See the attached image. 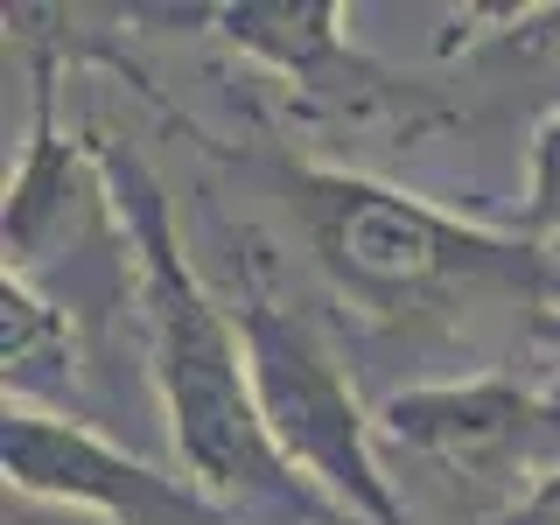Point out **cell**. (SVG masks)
Instances as JSON below:
<instances>
[{
  "instance_id": "cell-1",
  "label": "cell",
  "mask_w": 560,
  "mask_h": 525,
  "mask_svg": "<svg viewBox=\"0 0 560 525\" xmlns=\"http://www.w3.org/2000/svg\"><path fill=\"white\" fill-rule=\"evenodd\" d=\"M92 162H98V197L119 224V245L133 253L140 308H148V358H154L148 372L162 393L183 477L203 498H218L238 525H358L273 448L267 413L253 399V372H245L238 315L183 259L175 210L154 168L133 148H119L113 133H92Z\"/></svg>"
},
{
  "instance_id": "cell-2",
  "label": "cell",
  "mask_w": 560,
  "mask_h": 525,
  "mask_svg": "<svg viewBox=\"0 0 560 525\" xmlns=\"http://www.w3.org/2000/svg\"><path fill=\"white\" fill-rule=\"evenodd\" d=\"M280 189H288L294 232L323 267V280L378 323L463 308L483 302V294H512V302H547L553 294L547 245H533L525 232L463 224L455 210L407 197L378 175L288 162Z\"/></svg>"
},
{
  "instance_id": "cell-3",
  "label": "cell",
  "mask_w": 560,
  "mask_h": 525,
  "mask_svg": "<svg viewBox=\"0 0 560 525\" xmlns=\"http://www.w3.org/2000/svg\"><path fill=\"white\" fill-rule=\"evenodd\" d=\"M238 337H245V372H253V399L267 413L273 448L288 455L302 477L358 525H413L399 477L378 455V413H364L358 385L337 364L329 337L315 329L308 308L280 302L267 273L253 267L238 294Z\"/></svg>"
},
{
  "instance_id": "cell-4",
  "label": "cell",
  "mask_w": 560,
  "mask_h": 525,
  "mask_svg": "<svg viewBox=\"0 0 560 525\" xmlns=\"http://www.w3.org/2000/svg\"><path fill=\"white\" fill-rule=\"evenodd\" d=\"M378 455L428 469L477 512V525H498L560 469V393H533L498 372L407 385L378 407Z\"/></svg>"
},
{
  "instance_id": "cell-5",
  "label": "cell",
  "mask_w": 560,
  "mask_h": 525,
  "mask_svg": "<svg viewBox=\"0 0 560 525\" xmlns=\"http://www.w3.org/2000/svg\"><path fill=\"white\" fill-rule=\"evenodd\" d=\"M0 469H8V490H22V498L78 504L105 525H238L189 477H168V469L113 448L84 420L22 407V399H8V413H0Z\"/></svg>"
},
{
  "instance_id": "cell-6",
  "label": "cell",
  "mask_w": 560,
  "mask_h": 525,
  "mask_svg": "<svg viewBox=\"0 0 560 525\" xmlns=\"http://www.w3.org/2000/svg\"><path fill=\"white\" fill-rule=\"evenodd\" d=\"M189 22H210V35H224L232 49H245L253 63L280 70L288 84H302L308 98L350 105H420L413 84H399L393 70H378L372 57H358L343 35L337 0H218V8H189Z\"/></svg>"
},
{
  "instance_id": "cell-7",
  "label": "cell",
  "mask_w": 560,
  "mask_h": 525,
  "mask_svg": "<svg viewBox=\"0 0 560 525\" xmlns=\"http://www.w3.org/2000/svg\"><path fill=\"white\" fill-rule=\"evenodd\" d=\"M70 168L78 148L57 133V57H35V119H28V154L8 183V273H28V259L43 253V238L63 224L70 210Z\"/></svg>"
},
{
  "instance_id": "cell-8",
  "label": "cell",
  "mask_w": 560,
  "mask_h": 525,
  "mask_svg": "<svg viewBox=\"0 0 560 525\" xmlns=\"http://www.w3.org/2000/svg\"><path fill=\"white\" fill-rule=\"evenodd\" d=\"M70 358H78V329L57 302L35 294V280L0 273V372H8V399L22 407H43V385L70 378Z\"/></svg>"
},
{
  "instance_id": "cell-9",
  "label": "cell",
  "mask_w": 560,
  "mask_h": 525,
  "mask_svg": "<svg viewBox=\"0 0 560 525\" xmlns=\"http://www.w3.org/2000/svg\"><path fill=\"white\" fill-rule=\"evenodd\" d=\"M512 232H525L533 245L560 238V113L539 119L533 133V162H525V203H518V224Z\"/></svg>"
},
{
  "instance_id": "cell-10",
  "label": "cell",
  "mask_w": 560,
  "mask_h": 525,
  "mask_svg": "<svg viewBox=\"0 0 560 525\" xmlns=\"http://www.w3.org/2000/svg\"><path fill=\"white\" fill-rule=\"evenodd\" d=\"M498 525H560V469H553V477H547V483L533 490V498L518 504L512 518H498Z\"/></svg>"
},
{
  "instance_id": "cell-11",
  "label": "cell",
  "mask_w": 560,
  "mask_h": 525,
  "mask_svg": "<svg viewBox=\"0 0 560 525\" xmlns=\"http://www.w3.org/2000/svg\"><path fill=\"white\" fill-rule=\"evenodd\" d=\"M547 329H553V337H560V323H547ZM553 393H560V364H553Z\"/></svg>"
}]
</instances>
